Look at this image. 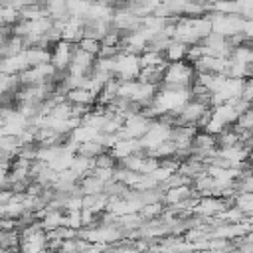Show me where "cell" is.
Returning <instances> with one entry per match:
<instances>
[{
	"mask_svg": "<svg viewBox=\"0 0 253 253\" xmlns=\"http://www.w3.org/2000/svg\"><path fill=\"white\" fill-rule=\"evenodd\" d=\"M77 45H79L81 49H85L87 53H93V55L97 57V53H99V49H101V40H95V38H87V36H83V38L77 42Z\"/></svg>",
	"mask_w": 253,
	"mask_h": 253,
	"instance_id": "cell-6",
	"label": "cell"
},
{
	"mask_svg": "<svg viewBox=\"0 0 253 253\" xmlns=\"http://www.w3.org/2000/svg\"><path fill=\"white\" fill-rule=\"evenodd\" d=\"M117 166V158L111 154V150H103L93 158V168H105V170H113Z\"/></svg>",
	"mask_w": 253,
	"mask_h": 253,
	"instance_id": "cell-5",
	"label": "cell"
},
{
	"mask_svg": "<svg viewBox=\"0 0 253 253\" xmlns=\"http://www.w3.org/2000/svg\"><path fill=\"white\" fill-rule=\"evenodd\" d=\"M73 45H75V43H73V42H67V40H59V42H55V43H53L49 63H51L57 71H67L69 61H71Z\"/></svg>",
	"mask_w": 253,
	"mask_h": 253,
	"instance_id": "cell-2",
	"label": "cell"
},
{
	"mask_svg": "<svg viewBox=\"0 0 253 253\" xmlns=\"http://www.w3.org/2000/svg\"><path fill=\"white\" fill-rule=\"evenodd\" d=\"M65 99L67 101H71V103H79V105H89V107H93L95 105V101H97V97L89 91V89H85V87H75V89H69L67 93H65Z\"/></svg>",
	"mask_w": 253,
	"mask_h": 253,
	"instance_id": "cell-3",
	"label": "cell"
},
{
	"mask_svg": "<svg viewBox=\"0 0 253 253\" xmlns=\"http://www.w3.org/2000/svg\"><path fill=\"white\" fill-rule=\"evenodd\" d=\"M196 79V69L192 63L180 59V61H168L164 67L162 83L158 87L164 89H190Z\"/></svg>",
	"mask_w": 253,
	"mask_h": 253,
	"instance_id": "cell-1",
	"label": "cell"
},
{
	"mask_svg": "<svg viewBox=\"0 0 253 253\" xmlns=\"http://www.w3.org/2000/svg\"><path fill=\"white\" fill-rule=\"evenodd\" d=\"M186 51H188V43L186 42H180L176 38H172L170 45L166 47L164 55L168 61H180V59H186Z\"/></svg>",
	"mask_w": 253,
	"mask_h": 253,
	"instance_id": "cell-4",
	"label": "cell"
}]
</instances>
